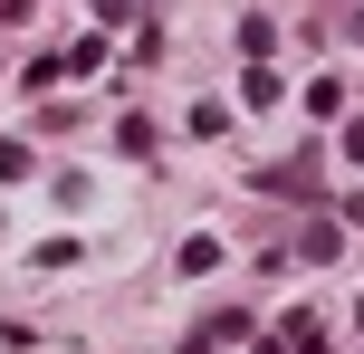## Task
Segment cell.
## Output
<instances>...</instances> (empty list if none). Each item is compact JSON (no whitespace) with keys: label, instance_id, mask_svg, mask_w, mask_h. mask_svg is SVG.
Listing matches in <instances>:
<instances>
[{"label":"cell","instance_id":"cell-1","mask_svg":"<svg viewBox=\"0 0 364 354\" xmlns=\"http://www.w3.org/2000/svg\"><path fill=\"white\" fill-rule=\"evenodd\" d=\"M288 354H326V326H316V316H288Z\"/></svg>","mask_w":364,"mask_h":354},{"label":"cell","instance_id":"cell-2","mask_svg":"<svg viewBox=\"0 0 364 354\" xmlns=\"http://www.w3.org/2000/svg\"><path fill=\"white\" fill-rule=\"evenodd\" d=\"M19 172H29V144H19V134H0V182H19Z\"/></svg>","mask_w":364,"mask_h":354},{"label":"cell","instance_id":"cell-3","mask_svg":"<svg viewBox=\"0 0 364 354\" xmlns=\"http://www.w3.org/2000/svg\"><path fill=\"white\" fill-rule=\"evenodd\" d=\"M87 10H96V19H106V29H115V19H125V0H87Z\"/></svg>","mask_w":364,"mask_h":354},{"label":"cell","instance_id":"cell-4","mask_svg":"<svg viewBox=\"0 0 364 354\" xmlns=\"http://www.w3.org/2000/svg\"><path fill=\"white\" fill-rule=\"evenodd\" d=\"M355 326H364V306H355Z\"/></svg>","mask_w":364,"mask_h":354}]
</instances>
